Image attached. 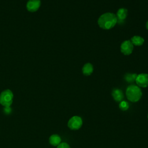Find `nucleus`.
I'll use <instances>...</instances> for the list:
<instances>
[{
  "mask_svg": "<svg viewBox=\"0 0 148 148\" xmlns=\"http://www.w3.org/2000/svg\"><path fill=\"white\" fill-rule=\"evenodd\" d=\"M117 22L116 16L112 13H106L102 14L98 20L99 26L104 29H109L113 28Z\"/></svg>",
  "mask_w": 148,
  "mask_h": 148,
  "instance_id": "nucleus-1",
  "label": "nucleus"
},
{
  "mask_svg": "<svg viewBox=\"0 0 148 148\" xmlns=\"http://www.w3.org/2000/svg\"><path fill=\"white\" fill-rule=\"evenodd\" d=\"M125 94L127 99L132 102H138L142 95L140 88L135 85L129 86L126 89Z\"/></svg>",
  "mask_w": 148,
  "mask_h": 148,
  "instance_id": "nucleus-2",
  "label": "nucleus"
},
{
  "mask_svg": "<svg viewBox=\"0 0 148 148\" xmlns=\"http://www.w3.org/2000/svg\"><path fill=\"white\" fill-rule=\"evenodd\" d=\"M13 94L9 89L3 90L0 94V103L4 107L10 106L13 100Z\"/></svg>",
  "mask_w": 148,
  "mask_h": 148,
  "instance_id": "nucleus-3",
  "label": "nucleus"
},
{
  "mask_svg": "<svg viewBox=\"0 0 148 148\" xmlns=\"http://www.w3.org/2000/svg\"><path fill=\"white\" fill-rule=\"evenodd\" d=\"M83 124L82 119L77 116L72 117L68 122V127L72 130H77L81 128Z\"/></svg>",
  "mask_w": 148,
  "mask_h": 148,
  "instance_id": "nucleus-4",
  "label": "nucleus"
},
{
  "mask_svg": "<svg viewBox=\"0 0 148 148\" xmlns=\"http://www.w3.org/2000/svg\"><path fill=\"white\" fill-rule=\"evenodd\" d=\"M133 44L130 40H125L123 42L120 47L121 51L124 55H130L132 53L133 50Z\"/></svg>",
  "mask_w": 148,
  "mask_h": 148,
  "instance_id": "nucleus-5",
  "label": "nucleus"
},
{
  "mask_svg": "<svg viewBox=\"0 0 148 148\" xmlns=\"http://www.w3.org/2000/svg\"><path fill=\"white\" fill-rule=\"evenodd\" d=\"M40 4V0H28L26 4V8L30 12H35L39 9Z\"/></svg>",
  "mask_w": 148,
  "mask_h": 148,
  "instance_id": "nucleus-6",
  "label": "nucleus"
},
{
  "mask_svg": "<svg viewBox=\"0 0 148 148\" xmlns=\"http://www.w3.org/2000/svg\"><path fill=\"white\" fill-rule=\"evenodd\" d=\"M135 82L137 85L141 87H147L148 86V74L141 73L137 75Z\"/></svg>",
  "mask_w": 148,
  "mask_h": 148,
  "instance_id": "nucleus-7",
  "label": "nucleus"
},
{
  "mask_svg": "<svg viewBox=\"0 0 148 148\" xmlns=\"http://www.w3.org/2000/svg\"><path fill=\"white\" fill-rule=\"evenodd\" d=\"M127 16V10L125 8H121L118 10L116 14L117 22L122 23Z\"/></svg>",
  "mask_w": 148,
  "mask_h": 148,
  "instance_id": "nucleus-8",
  "label": "nucleus"
},
{
  "mask_svg": "<svg viewBox=\"0 0 148 148\" xmlns=\"http://www.w3.org/2000/svg\"><path fill=\"white\" fill-rule=\"evenodd\" d=\"M113 99L117 102H121L124 98V94L123 91L119 88H114L112 92Z\"/></svg>",
  "mask_w": 148,
  "mask_h": 148,
  "instance_id": "nucleus-9",
  "label": "nucleus"
},
{
  "mask_svg": "<svg viewBox=\"0 0 148 148\" xmlns=\"http://www.w3.org/2000/svg\"><path fill=\"white\" fill-rule=\"evenodd\" d=\"M49 143L53 146H57L61 142V137L57 134L51 135L49 139Z\"/></svg>",
  "mask_w": 148,
  "mask_h": 148,
  "instance_id": "nucleus-10",
  "label": "nucleus"
},
{
  "mask_svg": "<svg viewBox=\"0 0 148 148\" xmlns=\"http://www.w3.org/2000/svg\"><path fill=\"white\" fill-rule=\"evenodd\" d=\"M83 73L86 76L90 75L93 72V66L90 63L86 64L82 68Z\"/></svg>",
  "mask_w": 148,
  "mask_h": 148,
  "instance_id": "nucleus-11",
  "label": "nucleus"
},
{
  "mask_svg": "<svg viewBox=\"0 0 148 148\" xmlns=\"http://www.w3.org/2000/svg\"><path fill=\"white\" fill-rule=\"evenodd\" d=\"M131 42L135 46H141L144 42V39L139 36H134L131 38Z\"/></svg>",
  "mask_w": 148,
  "mask_h": 148,
  "instance_id": "nucleus-12",
  "label": "nucleus"
},
{
  "mask_svg": "<svg viewBox=\"0 0 148 148\" xmlns=\"http://www.w3.org/2000/svg\"><path fill=\"white\" fill-rule=\"evenodd\" d=\"M137 75L136 73H127L124 76V79L128 83H132L135 81Z\"/></svg>",
  "mask_w": 148,
  "mask_h": 148,
  "instance_id": "nucleus-13",
  "label": "nucleus"
},
{
  "mask_svg": "<svg viewBox=\"0 0 148 148\" xmlns=\"http://www.w3.org/2000/svg\"><path fill=\"white\" fill-rule=\"evenodd\" d=\"M119 108L123 111H125L128 109L129 104L125 101H121L119 103Z\"/></svg>",
  "mask_w": 148,
  "mask_h": 148,
  "instance_id": "nucleus-14",
  "label": "nucleus"
},
{
  "mask_svg": "<svg viewBox=\"0 0 148 148\" xmlns=\"http://www.w3.org/2000/svg\"><path fill=\"white\" fill-rule=\"evenodd\" d=\"M57 148H71L69 145L66 143V142H62L60 143L58 146Z\"/></svg>",
  "mask_w": 148,
  "mask_h": 148,
  "instance_id": "nucleus-15",
  "label": "nucleus"
},
{
  "mask_svg": "<svg viewBox=\"0 0 148 148\" xmlns=\"http://www.w3.org/2000/svg\"><path fill=\"white\" fill-rule=\"evenodd\" d=\"M3 111H4L5 113H6V114H10L11 113V112H12V109H11L10 106L4 107Z\"/></svg>",
  "mask_w": 148,
  "mask_h": 148,
  "instance_id": "nucleus-16",
  "label": "nucleus"
},
{
  "mask_svg": "<svg viewBox=\"0 0 148 148\" xmlns=\"http://www.w3.org/2000/svg\"><path fill=\"white\" fill-rule=\"evenodd\" d=\"M146 28L148 29V21H147L146 23Z\"/></svg>",
  "mask_w": 148,
  "mask_h": 148,
  "instance_id": "nucleus-17",
  "label": "nucleus"
},
{
  "mask_svg": "<svg viewBox=\"0 0 148 148\" xmlns=\"http://www.w3.org/2000/svg\"><path fill=\"white\" fill-rule=\"evenodd\" d=\"M147 118H148V114H147Z\"/></svg>",
  "mask_w": 148,
  "mask_h": 148,
  "instance_id": "nucleus-18",
  "label": "nucleus"
}]
</instances>
